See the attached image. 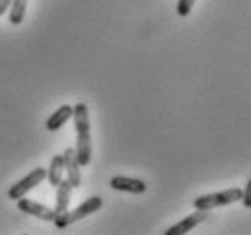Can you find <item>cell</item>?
<instances>
[{"label": "cell", "mask_w": 251, "mask_h": 235, "mask_svg": "<svg viewBox=\"0 0 251 235\" xmlns=\"http://www.w3.org/2000/svg\"><path fill=\"white\" fill-rule=\"evenodd\" d=\"M73 118H75L76 129V157L80 166H87L92 159V143H91V118H89V107L80 102L73 107Z\"/></svg>", "instance_id": "6da1fadb"}, {"label": "cell", "mask_w": 251, "mask_h": 235, "mask_svg": "<svg viewBox=\"0 0 251 235\" xmlns=\"http://www.w3.org/2000/svg\"><path fill=\"white\" fill-rule=\"evenodd\" d=\"M101 207H103L101 197H100V195H92V197H89V199L83 201L80 207H76L75 210H65L63 213L56 215L52 223H54V226H56L58 230L69 228L71 224L78 223V221H81V219H85L87 215L98 212Z\"/></svg>", "instance_id": "7a4b0ae2"}, {"label": "cell", "mask_w": 251, "mask_h": 235, "mask_svg": "<svg viewBox=\"0 0 251 235\" xmlns=\"http://www.w3.org/2000/svg\"><path fill=\"white\" fill-rule=\"evenodd\" d=\"M240 197H242V190L240 188H228V190H223V192H215V194L199 195L194 201V207L195 210H206V212H210V210H215V208L233 205V203L240 201Z\"/></svg>", "instance_id": "3957f363"}, {"label": "cell", "mask_w": 251, "mask_h": 235, "mask_svg": "<svg viewBox=\"0 0 251 235\" xmlns=\"http://www.w3.org/2000/svg\"><path fill=\"white\" fill-rule=\"evenodd\" d=\"M46 176H47L46 168H42V166L34 168V170H31L25 178H22L18 183L13 184L11 188H9V192H7V197H9V199H13V201L20 199V197H25L31 190L36 188V186H38V184L46 179Z\"/></svg>", "instance_id": "277c9868"}, {"label": "cell", "mask_w": 251, "mask_h": 235, "mask_svg": "<svg viewBox=\"0 0 251 235\" xmlns=\"http://www.w3.org/2000/svg\"><path fill=\"white\" fill-rule=\"evenodd\" d=\"M17 207L20 212L29 213V215H33V217H38V219H42V221H46V223H52L54 217H56V212H54L52 208L44 207V205H40V203L25 199V197L17 199Z\"/></svg>", "instance_id": "5b68a950"}, {"label": "cell", "mask_w": 251, "mask_h": 235, "mask_svg": "<svg viewBox=\"0 0 251 235\" xmlns=\"http://www.w3.org/2000/svg\"><path fill=\"white\" fill-rule=\"evenodd\" d=\"M63 163H65V174H67V181L73 188H78L81 184V172H80V163L76 157V150L73 147L65 149L63 152Z\"/></svg>", "instance_id": "8992f818"}, {"label": "cell", "mask_w": 251, "mask_h": 235, "mask_svg": "<svg viewBox=\"0 0 251 235\" xmlns=\"http://www.w3.org/2000/svg\"><path fill=\"white\" fill-rule=\"evenodd\" d=\"M206 217H208V212H206V210H195L194 213L186 215V217L181 219L177 224H174L172 228L166 230V235H184V234H188V232H192L197 224H201L202 221H206Z\"/></svg>", "instance_id": "52a82bcc"}, {"label": "cell", "mask_w": 251, "mask_h": 235, "mask_svg": "<svg viewBox=\"0 0 251 235\" xmlns=\"http://www.w3.org/2000/svg\"><path fill=\"white\" fill-rule=\"evenodd\" d=\"M110 186L120 192H128V194H145L147 192V184L141 179L126 178V176H114L110 179Z\"/></svg>", "instance_id": "ba28073f"}, {"label": "cell", "mask_w": 251, "mask_h": 235, "mask_svg": "<svg viewBox=\"0 0 251 235\" xmlns=\"http://www.w3.org/2000/svg\"><path fill=\"white\" fill-rule=\"evenodd\" d=\"M73 118V107L71 105H62L58 110H54L46 121V129L49 132H56L60 131L69 120Z\"/></svg>", "instance_id": "9c48e42d"}, {"label": "cell", "mask_w": 251, "mask_h": 235, "mask_svg": "<svg viewBox=\"0 0 251 235\" xmlns=\"http://www.w3.org/2000/svg\"><path fill=\"white\" fill-rule=\"evenodd\" d=\"M71 190H73V186L69 184L67 179H62L60 183H58L56 186V205H54V212H56V215H60V213H63L65 210H69V203H71Z\"/></svg>", "instance_id": "30bf717a"}, {"label": "cell", "mask_w": 251, "mask_h": 235, "mask_svg": "<svg viewBox=\"0 0 251 235\" xmlns=\"http://www.w3.org/2000/svg\"><path fill=\"white\" fill-rule=\"evenodd\" d=\"M63 174H65V163H63V154H56L51 159V165L47 168V176L49 183L52 186H58V183L63 179Z\"/></svg>", "instance_id": "8fae6325"}, {"label": "cell", "mask_w": 251, "mask_h": 235, "mask_svg": "<svg viewBox=\"0 0 251 235\" xmlns=\"http://www.w3.org/2000/svg\"><path fill=\"white\" fill-rule=\"evenodd\" d=\"M27 2L29 0H11V6H9V22L13 26H20L24 22Z\"/></svg>", "instance_id": "7c38bea8"}, {"label": "cell", "mask_w": 251, "mask_h": 235, "mask_svg": "<svg viewBox=\"0 0 251 235\" xmlns=\"http://www.w3.org/2000/svg\"><path fill=\"white\" fill-rule=\"evenodd\" d=\"M195 0H177V6H176V11L179 17H188L190 13H192V7H194Z\"/></svg>", "instance_id": "4fadbf2b"}, {"label": "cell", "mask_w": 251, "mask_h": 235, "mask_svg": "<svg viewBox=\"0 0 251 235\" xmlns=\"http://www.w3.org/2000/svg\"><path fill=\"white\" fill-rule=\"evenodd\" d=\"M240 201H242V205H244L246 208H251V181L246 183V190H242Z\"/></svg>", "instance_id": "5bb4252c"}, {"label": "cell", "mask_w": 251, "mask_h": 235, "mask_svg": "<svg viewBox=\"0 0 251 235\" xmlns=\"http://www.w3.org/2000/svg\"><path fill=\"white\" fill-rule=\"evenodd\" d=\"M9 6H11V0H0V17L9 11Z\"/></svg>", "instance_id": "9a60e30c"}]
</instances>
